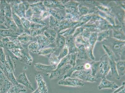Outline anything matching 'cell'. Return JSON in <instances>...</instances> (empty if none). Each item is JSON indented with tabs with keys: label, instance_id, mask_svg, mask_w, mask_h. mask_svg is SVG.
Returning <instances> with one entry per match:
<instances>
[{
	"label": "cell",
	"instance_id": "1",
	"mask_svg": "<svg viewBox=\"0 0 125 93\" xmlns=\"http://www.w3.org/2000/svg\"><path fill=\"white\" fill-rule=\"evenodd\" d=\"M72 76L83 81L90 82L97 81L96 78L92 75L90 71L88 70H83L75 71Z\"/></svg>",
	"mask_w": 125,
	"mask_h": 93
},
{
	"label": "cell",
	"instance_id": "2",
	"mask_svg": "<svg viewBox=\"0 0 125 93\" xmlns=\"http://www.w3.org/2000/svg\"><path fill=\"white\" fill-rule=\"evenodd\" d=\"M58 84L61 85L72 87H83L84 85V84L80 79L70 77L59 80Z\"/></svg>",
	"mask_w": 125,
	"mask_h": 93
},
{
	"label": "cell",
	"instance_id": "3",
	"mask_svg": "<svg viewBox=\"0 0 125 93\" xmlns=\"http://www.w3.org/2000/svg\"><path fill=\"white\" fill-rule=\"evenodd\" d=\"M110 68V64L108 61H102L99 63L98 70L95 78H101L102 79L105 78L109 71Z\"/></svg>",
	"mask_w": 125,
	"mask_h": 93
},
{
	"label": "cell",
	"instance_id": "4",
	"mask_svg": "<svg viewBox=\"0 0 125 93\" xmlns=\"http://www.w3.org/2000/svg\"><path fill=\"white\" fill-rule=\"evenodd\" d=\"M69 65L63 66L59 68H56L52 71L50 73V79H59L62 76H64L68 70L70 69Z\"/></svg>",
	"mask_w": 125,
	"mask_h": 93
},
{
	"label": "cell",
	"instance_id": "5",
	"mask_svg": "<svg viewBox=\"0 0 125 93\" xmlns=\"http://www.w3.org/2000/svg\"><path fill=\"white\" fill-rule=\"evenodd\" d=\"M16 79L18 83L33 91V87L32 86L31 83L28 80L25 73L23 72L20 74Z\"/></svg>",
	"mask_w": 125,
	"mask_h": 93
},
{
	"label": "cell",
	"instance_id": "6",
	"mask_svg": "<svg viewBox=\"0 0 125 93\" xmlns=\"http://www.w3.org/2000/svg\"><path fill=\"white\" fill-rule=\"evenodd\" d=\"M39 91L40 93H48V90L46 83L41 75L38 74L36 77Z\"/></svg>",
	"mask_w": 125,
	"mask_h": 93
},
{
	"label": "cell",
	"instance_id": "7",
	"mask_svg": "<svg viewBox=\"0 0 125 93\" xmlns=\"http://www.w3.org/2000/svg\"><path fill=\"white\" fill-rule=\"evenodd\" d=\"M98 87L99 90L106 88L114 89L118 88L119 86L115 82L109 81L105 78L102 79L100 84Z\"/></svg>",
	"mask_w": 125,
	"mask_h": 93
},
{
	"label": "cell",
	"instance_id": "8",
	"mask_svg": "<svg viewBox=\"0 0 125 93\" xmlns=\"http://www.w3.org/2000/svg\"><path fill=\"white\" fill-rule=\"evenodd\" d=\"M30 7L32 10L33 14L36 15L40 16L44 11H47L43 4L42 2L30 4Z\"/></svg>",
	"mask_w": 125,
	"mask_h": 93
},
{
	"label": "cell",
	"instance_id": "9",
	"mask_svg": "<svg viewBox=\"0 0 125 93\" xmlns=\"http://www.w3.org/2000/svg\"><path fill=\"white\" fill-rule=\"evenodd\" d=\"M21 56L20 58V62L29 65H31L33 62V59L27 49H21Z\"/></svg>",
	"mask_w": 125,
	"mask_h": 93
},
{
	"label": "cell",
	"instance_id": "10",
	"mask_svg": "<svg viewBox=\"0 0 125 93\" xmlns=\"http://www.w3.org/2000/svg\"><path fill=\"white\" fill-rule=\"evenodd\" d=\"M35 68L37 70L42 72L51 73L52 71L57 68L56 67L52 65H47L41 64L36 63L34 64Z\"/></svg>",
	"mask_w": 125,
	"mask_h": 93
},
{
	"label": "cell",
	"instance_id": "11",
	"mask_svg": "<svg viewBox=\"0 0 125 93\" xmlns=\"http://www.w3.org/2000/svg\"><path fill=\"white\" fill-rule=\"evenodd\" d=\"M20 34L19 33L15 32L9 29H0V36L2 37H10L17 38Z\"/></svg>",
	"mask_w": 125,
	"mask_h": 93
},
{
	"label": "cell",
	"instance_id": "12",
	"mask_svg": "<svg viewBox=\"0 0 125 93\" xmlns=\"http://www.w3.org/2000/svg\"><path fill=\"white\" fill-rule=\"evenodd\" d=\"M38 40L39 45L42 49L48 46L51 44L50 42L47 37L44 35H39L36 36Z\"/></svg>",
	"mask_w": 125,
	"mask_h": 93
},
{
	"label": "cell",
	"instance_id": "13",
	"mask_svg": "<svg viewBox=\"0 0 125 93\" xmlns=\"http://www.w3.org/2000/svg\"><path fill=\"white\" fill-rule=\"evenodd\" d=\"M44 35L48 38L51 44L54 42L56 37V33L54 29L48 28L44 33Z\"/></svg>",
	"mask_w": 125,
	"mask_h": 93
},
{
	"label": "cell",
	"instance_id": "14",
	"mask_svg": "<svg viewBox=\"0 0 125 93\" xmlns=\"http://www.w3.org/2000/svg\"><path fill=\"white\" fill-rule=\"evenodd\" d=\"M17 38L21 44L25 45L32 40L33 39V37L25 33L20 34Z\"/></svg>",
	"mask_w": 125,
	"mask_h": 93
},
{
	"label": "cell",
	"instance_id": "15",
	"mask_svg": "<svg viewBox=\"0 0 125 93\" xmlns=\"http://www.w3.org/2000/svg\"><path fill=\"white\" fill-rule=\"evenodd\" d=\"M12 18L19 28L20 32L21 33L23 32L24 31V29L22 25L21 18L13 11H12Z\"/></svg>",
	"mask_w": 125,
	"mask_h": 93
},
{
	"label": "cell",
	"instance_id": "16",
	"mask_svg": "<svg viewBox=\"0 0 125 93\" xmlns=\"http://www.w3.org/2000/svg\"><path fill=\"white\" fill-rule=\"evenodd\" d=\"M26 92V90L24 89L22 85L19 84L18 85H13L7 93H20Z\"/></svg>",
	"mask_w": 125,
	"mask_h": 93
},
{
	"label": "cell",
	"instance_id": "17",
	"mask_svg": "<svg viewBox=\"0 0 125 93\" xmlns=\"http://www.w3.org/2000/svg\"><path fill=\"white\" fill-rule=\"evenodd\" d=\"M55 50L54 48L52 47L43 48L40 50L38 54L39 55L50 57L52 55V54L55 51Z\"/></svg>",
	"mask_w": 125,
	"mask_h": 93
},
{
	"label": "cell",
	"instance_id": "18",
	"mask_svg": "<svg viewBox=\"0 0 125 93\" xmlns=\"http://www.w3.org/2000/svg\"><path fill=\"white\" fill-rule=\"evenodd\" d=\"M48 28V27L46 26L40 29H31L29 31V34L33 37L37 36L38 35H42L44 31Z\"/></svg>",
	"mask_w": 125,
	"mask_h": 93
},
{
	"label": "cell",
	"instance_id": "19",
	"mask_svg": "<svg viewBox=\"0 0 125 93\" xmlns=\"http://www.w3.org/2000/svg\"><path fill=\"white\" fill-rule=\"evenodd\" d=\"M28 48L31 52L37 54H38L39 51L42 49L41 46L37 42H33L31 43L28 46Z\"/></svg>",
	"mask_w": 125,
	"mask_h": 93
},
{
	"label": "cell",
	"instance_id": "20",
	"mask_svg": "<svg viewBox=\"0 0 125 93\" xmlns=\"http://www.w3.org/2000/svg\"><path fill=\"white\" fill-rule=\"evenodd\" d=\"M116 70L118 75L121 77L125 74V63L124 62H118L117 64Z\"/></svg>",
	"mask_w": 125,
	"mask_h": 93
},
{
	"label": "cell",
	"instance_id": "21",
	"mask_svg": "<svg viewBox=\"0 0 125 93\" xmlns=\"http://www.w3.org/2000/svg\"><path fill=\"white\" fill-rule=\"evenodd\" d=\"M110 64L111 69V76L116 79H120V77L118 75L115 63L112 61L110 62Z\"/></svg>",
	"mask_w": 125,
	"mask_h": 93
},
{
	"label": "cell",
	"instance_id": "22",
	"mask_svg": "<svg viewBox=\"0 0 125 93\" xmlns=\"http://www.w3.org/2000/svg\"><path fill=\"white\" fill-rule=\"evenodd\" d=\"M27 19L31 22L33 23L42 25L45 26L46 25V24L40 18H37L32 16L31 17Z\"/></svg>",
	"mask_w": 125,
	"mask_h": 93
},
{
	"label": "cell",
	"instance_id": "23",
	"mask_svg": "<svg viewBox=\"0 0 125 93\" xmlns=\"http://www.w3.org/2000/svg\"><path fill=\"white\" fill-rule=\"evenodd\" d=\"M23 26L24 28V31H27V33L29 35V30L30 28L31 22L25 18H21Z\"/></svg>",
	"mask_w": 125,
	"mask_h": 93
},
{
	"label": "cell",
	"instance_id": "24",
	"mask_svg": "<svg viewBox=\"0 0 125 93\" xmlns=\"http://www.w3.org/2000/svg\"><path fill=\"white\" fill-rule=\"evenodd\" d=\"M59 60L58 58L56 56H51L50 57L49 62L51 65L56 67L59 64Z\"/></svg>",
	"mask_w": 125,
	"mask_h": 93
},
{
	"label": "cell",
	"instance_id": "25",
	"mask_svg": "<svg viewBox=\"0 0 125 93\" xmlns=\"http://www.w3.org/2000/svg\"><path fill=\"white\" fill-rule=\"evenodd\" d=\"M21 49L19 48H14L10 50H11V52L15 56L19 59L21 56Z\"/></svg>",
	"mask_w": 125,
	"mask_h": 93
},
{
	"label": "cell",
	"instance_id": "26",
	"mask_svg": "<svg viewBox=\"0 0 125 93\" xmlns=\"http://www.w3.org/2000/svg\"><path fill=\"white\" fill-rule=\"evenodd\" d=\"M6 56L4 54L3 48H0V62L3 64H5L6 62Z\"/></svg>",
	"mask_w": 125,
	"mask_h": 93
},
{
	"label": "cell",
	"instance_id": "27",
	"mask_svg": "<svg viewBox=\"0 0 125 93\" xmlns=\"http://www.w3.org/2000/svg\"><path fill=\"white\" fill-rule=\"evenodd\" d=\"M57 22V21L56 19L54 18L53 16L51 15L50 16L49 23L50 27L51 28H53Z\"/></svg>",
	"mask_w": 125,
	"mask_h": 93
},
{
	"label": "cell",
	"instance_id": "28",
	"mask_svg": "<svg viewBox=\"0 0 125 93\" xmlns=\"http://www.w3.org/2000/svg\"><path fill=\"white\" fill-rule=\"evenodd\" d=\"M33 13L32 10L30 7L29 9L26 11L25 13V18L27 19L33 16Z\"/></svg>",
	"mask_w": 125,
	"mask_h": 93
},
{
	"label": "cell",
	"instance_id": "29",
	"mask_svg": "<svg viewBox=\"0 0 125 93\" xmlns=\"http://www.w3.org/2000/svg\"><path fill=\"white\" fill-rule=\"evenodd\" d=\"M63 39H62V38L61 37H59L57 41V44L60 47H61L62 46L63 44Z\"/></svg>",
	"mask_w": 125,
	"mask_h": 93
},
{
	"label": "cell",
	"instance_id": "30",
	"mask_svg": "<svg viewBox=\"0 0 125 93\" xmlns=\"http://www.w3.org/2000/svg\"><path fill=\"white\" fill-rule=\"evenodd\" d=\"M125 88V82H124L122 83V85L121 87H120V88H117V89L113 93H117L121 91L122 90L124 89Z\"/></svg>",
	"mask_w": 125,
	"mask_h": 93
},
{
	"label": "cell",
	"instance_id": "31",
	"mask_svg": "<svg viewBox=\"0 0 125 93\" xmlns=\"http://www.w3.org/2000/svg\"><path fill=\"white\" fill-rule=\"evenodd\" d=\"M0 47L4 48V45L2 40L0 39Z\"/></svg>",
	"mask_w": 125,
	"mask_h": 93
},
{
	"label": "cell",
	"instance_id": "32",
	"mask_svg": "<svg viewBox=\"0 0 125 93\" xmlns=\"http://www.w3.org/2000/svg\"><path fill=\"white\" fill-rule=\"evenodd\" d=\"M32 93H40V92L39 91L38 89L37 88L35 91H34Z\"/></svg>",
	"mask_w": 125,
	"mask_h": 93
},
{
	"label": "cell",
	"instance_id": "33",
	"mask_svg": "<svg viewBox=\"0 0 125 93\" xmlns=\"http://www.w3.org/2000/svg\"><path fill=\"white\" fill-rule=\"evenodd\" d=\"M125 88H124V89L123 90H122L121 91L117 93H125Z\"/></svg>",
	"mask_w": 125,
	"mask_h": 93
}]
</instances>
